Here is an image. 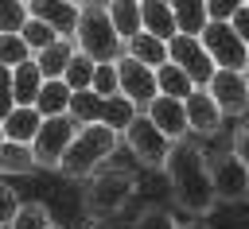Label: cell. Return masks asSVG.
I'll return each mask as SVG.
<instances>
[{"mask_svg": "<svg viewBox=\"0 0 249 229\" xmlns=\"http://www.w3.org/2000/svg\"><path fill=\"white\" fill-rule=\"evenodd\" d=\"M187 124L198 136H210V132L222 128V109H218V101H214V93L206 85H195L187 93Z\"/></svg>", "mask_w": 249, "mask_h": 229, "instance_id": "4fadbf2b", "label": "cell"}, {"mask_svg": "<svg viewBox=\"0 0 249 229\" xmlns=\"http://www.w3.org/2000/svg\"><path fill=\"white\" fill-rule=\"evenodd\" d=\"M51 225L54 221H51V210L43 202H19L16 217L8 221V229H51Z\"/></svg>", "mask_w": 249, "mask_h": 229, "instance_id": "d4e9b609", "label": "cell"}, {"mask_svg": "<svg viewBox=\"0 0 249 229\" xmlns=\"http://www.w3.org/2000/svg\"><path fill=\"white\" fill-rule=\"evenodd\" d=\"M121 140H124V132H117V128H109V124H82L78 136L70 140L58 171L70 175V179H86V175H93V167H101V163L117 151Z\"/></svg>", "mask_w": 249, "mask_h": 229, "instance_id": "7a4b0ae2", "label": "cell"}, {"mask_svg": "<svg viewBox=\"0 0 249 229\" xmlns=\"http://www.w3.org/2000/svg\"><path fill=\"white\" fill-rule=\"evenodd\" d=\"M27 19V0H0V31H23Z\"/></svg>", "mask_w": 249, "mask_h": 229, "instance_id": "f1b7e54d", "label": "cell"}, {"mask_svg": "<svg viewBox=\"0 0 249 229\" xmlns=\"http://www.w3.org/2000/svg\"><path fill=\"white\" fill-rule=\"evenodd\" d=\"M74 54H78V43H74V35H62V39H54L47 50H39V54H35V62H39L43 78H62Z\"/></svg>", "mask_w": 249, "mask_h": 229, "instance_id": "2e32d148", "label": "cell"}, {"mask_svg": "<svg viewBox=\"0 0 249 229\" xmlns=\"http://www.w3.org/2000/svg\"><path fill=\"white\" fill-rule=\"evenodd\" d=\"M230 23H233V31H237V35L249 43V4H241V8L230 16Z\"/></svg>", "mask_w": 249, "mask_h": 229, "instance_id": "d590c367", "label": "cell"}, {"mask_svg": "<svg viewBox=\"0 0 249 229\" xmlns=\"http://www.w3.org/2000/svg\"><path fill=\"white\" fill-rule=\"evenodd\" d=\"M136 229H179V225H175V217L167 210H144L136 217Z\"/></svg>", "mask_w": 249, "mask_h": 229, "instance_id": "1f68e13d", "label": "cell"}, {"mask_svg": "<svg viewBox=\"0 0 249 229\" xmlns=\"http://www.w3.org/2000/svg\"><path fill=\"white\" fill-rule=\"evenodd\" d=\"M156 82H160V93H171V97H187L195 89V82L187 78V70L179 62H163L156 70Z\"/></svg>", "mask_w": 249, "mask_h": 229, "instance_id": "cb8c5ba5", "label": "cell"}, {"mask_svg": "<svg viewBox=\"0 0 249 229\" xmlns=\"http://www.w3.org/2000/svg\"><path fill=\"white\" fill-rule=\"evenodd\" d=\"M128 54H132V58H140V62H148L152 70H160L163 62H171L167 39H160V35H152V31L132 35V39H128Z\"/></svg>", "mask_w": 249, "mask_h": 229, "instance_id": "ac0fdd59", "label": "cell"}, {"mask_svg": "<svg viewBox=\"0 0 249 229\" xmlns=\"http://www.w3.org/2000/svg\"><path fill=\"white\" fill-rule=\"evenodd\" d=\"M12 82H16V105H35V97H39V89H43L47 78H43L39 62L27 58V62H19L12 70Z\"/></svg>", "mask_w": 249, "mask_h": 229, "instance_id": "ffe728a7", "label": "cell"}, {"mask_svg": "<svg viewBox=\"0 0 249 229\" xmlns=\"http://www.w3.org/2000/svg\"><path fill=\"white\" fill-rule=\"evenodd\" d=\"M16 109V82H12V66H0V120Z\"/></svg>", "mask_w": 249, "mask_h": 229, "instance_id": "4dcf8cb0", "label": "cell"}, {"mask_svg": "<svg viewBox=\"0 0 249 229\" xmlns=\"http://www.w3.org/2000/svg\"><path fill=\"white\" fill-rule=\"evenodd\" d=\"M70 97H74V89L62 78H47L43 89H39V97H35V109L43 116H58V113H70Z\"/></svg>", "mask_w": 249, "mask_h": 229, "instance_id": "44dd1931", "label": "cell"}, {"mask_svg": "<svg viewBox=\"0 0 249 229\" xmlns=\"http://www.w3.org/2000/svg\"><path fill=\"white\" fill-rule=\"evenodd\" d=\"M27 58H35V50L23 43V35L19 31H0V66H12L16 70Z\"/></svg>", "mask_w": 249, "mask_h": 229, "instance_id": "4316f807", "label": "cell"}, {"mask_svg": "<svg viewBox=\"0 0 249 229\" xmlns=\"http://www.w3.org/2000/svg\"><path fill=\"white\" fill-rule=\"evenodd\" d=\"M39 167L31 144H19V140H4L0 144V175H31Z\"/></svg>", "mask_w": 249, "mask_h": 229, "instance_id": "d6986e66", "label": "cell"}, {"mask_svg": "<svg viewBox=\"0 0 249 229\" xmlns=\"http://www.w3.org/2000/svg\"><path fill=\"white\" fill-rule=\"evenodd\" d=\"M245 4H249V0H245Z\"/></svg>", "mask_w": 249, "mask_h": 229, "instance_id": "b9f144b4", "label": "cell"}, {"mask_svg": "<svg viewBox=\"0 0 249 229\" xmlns=\"http://www.w3.org/2000/svg\"><path fill=\"white\" fill-rule=\"evenodd\" d=\"M19 35H23V43H27V47H31L35 54H39V50H47V47H51L54 39H62V35H58V31H54L51 23H43V19H35V16H31V19L23 23V31H19Z\"/></svg>", "mask_w": 249, "mask_h": 229, "instance_id": "83f0119b", "label": "cell"}, {"mask_svg": "<svg viewBox=\"0 0 249 229\" xmlns=\"http://www.w3.org/2000/svg\"><path fill=\"white\" fill-rule=\"evenodd\" d=\"M241 4L245 0H206V12H210V19H230Z\"/></svg>", "mask_w": 249, "mask_h": 229, "instance_id": "836d02e7", "label": "cell"}, {"mask_svg": "<svg viewBox=\"0 0 249 229\" xmlns=\"http://www.w3.org/2000/svg\"><path fill=\"white\" fill-rule=\"evenodd\" d=\"M74 43L93 62H117L121 54H128V39H121V31L113 27L109 12L105 8H93V4L82 8V19L74 27Z\"/></svg>", "mask_w": 249, "mask_h": 229, "instance_id": "3957f363", "label": "cell"}, {"mask_svg": "<svg viewBox=\"0 0 249 229\" xmlns=\"http://www.w3.org/2000/svg\"><path fill=\"white\" fill-rule=\"evenodd\" d=\"M16 210H19V198H16V190L0 182V225H8V221L16 217Z\"/></svg>", "mask_w": 249, "mask_h": 229, "instance_id": "d6a6232c", "label": "cell"}, {"mask_svg": "<svg viewBox=\"0 0 249 229\" xmlns=\"http://www.w3.org/2000/svg\"><path fill=\"white\" fill-rule=\"evenodd\" d=\"M210 93H214V101H218V109L222 113H245L249 109V74L245 70H214V78H210V85H206Z\"/></svg>", "mask_w": 249, "mask_h": 229, "instance_id": "9c48e42d", "label": "cell"}, {"mask_svg": "<svg viewBox=\"0 0 249 229\" xmlns=\"http://www.w3.org/2000/svg\"><path fill=\"white\" fill-rule=\"evenodd\" d=\"M51 229H62V225H51Z\"/></svg>", "mask_w": 249, "mask_h": 229, "instance_id": "60d3db41", "label": "cell"}, {"mask_svg": "<svg viewBox=\"0 0 249 229\" xmlns=\"http://www.w3.org/2000/svg\"><path fill=\"white\" fill-rule=\"evenodd\" d=\"M183 229H206V225H202V221H191V225H183Z\"/></svg>", "mask_w": 249, "mask_h": 229, "instance_id": "8d00e7d4", "label": "cell"}, {"mask_svg": "<svg viewBox=\"0 0 249 229\" xmlns=\"http://www.w3.org/2000/svg\"><path fill=\"white\" fill-rule=\"evenodd\" d=\"M140 19H144V31H152L160 39H175L179 35L171 0H140Z\"/></svg>", "mask_w": 249, "mask_h": 229, "instance_id": "9a60e30c", "label": "cell"}, {"mask_svg": "<svg viewBox=\"0 0 249 229\" xmlns=\"http://www.w3.org/2000/svg\"><path fill=\"white\" fill-rule=\"evenodd\" d=\"M144 113L156 120V128L167 136V140H179L191 124H187V97H171V93H156L148 105H144Z\"/></svg>", "mask_w": 249, "mask_h": 229, "instance_id": "7c38bea8", "label": "cell"}, {"mask_svg": "<svg viewBox=\"0 0 249 229\" xmlns=\"http://www.w3.org/2000/svg\"><path fill=\"white\" fill-rule=\"evenodd\" d=\"M233 155L249 167V124H241V128L233 132Z\"/></svg>", "mask_w": 249, "mask_h": 229, "instance_id": "e575fe53", "label": "cell"}, {"mask_svg": "<svg viewBox=\"0 0 249 229\" xmlns=\"http://www.w3.org/2000/svg\"><path fill=\"white\" fill-rule=\"evenodd\" d=\"M78 128H82V124H78L70 113L43 116V124H39V132H35V140H31V151H35L39 167H54V171H58V163H62L70 140L78 136Z\"/></svg>", "mask_w": 249, "mask_h": 229, "instance_id": "277c9868", "label": "cell"}, {"mask_svg": "<svg viewBox=\"0 0 249 229\" xmlns=\"http://www.w3.org/2000/svg\"><path fill=\"white\" fill-rule=\"evenodd\" d=\"M27 12L43 23H51L58 35H74L78 19H82V8L70 4V0H27Z\"/></svg>", "mask_w": 249, "mask_h": 229, "instance_id": "5bb4252c", "label": "cell"}, {"mask_svg": "<svg viewBox=\"0 0 249 229\" xmlns=\"http://www.w3.org/2000/svg\"><path fill=\"white\" fill-rule=\"evenodd\" d=\"M167 179H171V190H175V202L191 213H210L214 202H218V190H214V175H210V163H206V151L195 147V144H171L167 151V163H163Z\"/></svg>", "mask_w": 249, "mask_h": 229, "instance_id": "6da1fadb", "label": "cell"}, {"mask_svg": "<svg viewBox=\"0 0 249 229\" xmlns=\"http://www.w3.org/2000/svg\"><path fill=\"white\" fill-rule=\"evenodd\" d=\"M124 144H128V151L144 163V167H163L167 163V151H171V140L156 128V120L144 113H136V120L124 128Z\"/></svg>", "mask_w": 249, "mask_h": 229, "instance_id": "8992f818", "label": "cell"}, {"mask_svg": "<svg viewBox=\"0 0 249 229\" xmlns=\"http://www.w3.org/2000/svg\"><path fill=\"white\" fill-rule=\"evenodd\" d=\"M167 50H171V62H179L195 85H210V78H214L218 62L210 58V50L202 47V39H198V35H183V31H179L175 39H167Z\"/></svg>", "mask_w": 249, "mask_h": 229, "instance_id": "52a82bcc", "label": "cell"}, {"mask_svg": "<svg viewBox=\"0 0 249 229\" xmlns=\"http://www.w3.org/2000/svg\"><path fill=\"white\" fill-rule=\"evenodd\" d=\"M245 74H249V58H245Z\"/></svg>", "mask_w": 249, "mask_h": 229, "instance_id": "ab89813d", "label": "cell"}, {"mask_svg": "<svg viewBox=\"0 0 249 229\" xmlns=\"http://www.w3.org/2000/svg\"><path fill=\"white\" fill-rule=\"evenodd\" d=\"M128 198H132V179H128V175H101V179H93L89 190H86L89 213H117Z\"/></svg>", "mask_w": 249, "mask_h": 229, "instance_id": "8fae6325", "label": "cell"}, {"mask_svg": "<svg viewBox=\"0 0 249 229\" xmlns=\"http://www.w3.org/2000/svg\"><path fill=\"white\" fill-rule=\"evenodd\" d=\"M171 12H175V23L183 35H202V27L210 23L206 0H171Z\"/></svg>", "mask_w": 249, "mask_h": 229, "instance_id": "603a6c76", "label": "cell"}, {"mask_svg": "<svg viewBox=\"0 0 249 229\" xmlns=\"http://www.w3.org/2000/svg\"><path fill=\"white\" fill-rule=\"evenodd\" d=\"M70 4H78V8H82V4H86V0H70Z\"/></svg>", "mask_w": 249, "mask_h": 229, "instance_id": "f35d334b", "label": "cell"}, {"mask_svg": "<svg viewBox=\"0 0 249 229\" xmlns=\"http://www.w3.org/2000/svg\"><path fill=\"white\" fill-rule=\"evenodd\" d=\"M202 47L210 50V58L222 66V70H245V58H249V43L233 31L230 19H210L202 27Z\"/></svg>", "mask_w": 249, "mask_h": 229, "instance_id": "5b68a950", "label": "cell"}, {"mask_svg": "<svg viewBox=\"0 0 249 229\" xmlns=\"http://www.w3.org/2000/svg\"><path fill=\"white\" fill-rule=\"evenodd\" d=\"M109 19L113 27L121 31V39H132L144 31V19H140V0H109Z\"/></svg>", "mask_w": 249, "mask_h": 229, "instance_id": "7402d4cb", "label": "cell"}, {"mask_svg": "<svg viewBox=\"0 0 249 229\" xmlns=\"http://www.w3.org/2000/svg\"><path fill=\"white\" fill-rule=\"evenodd\" d=\"M93 93H101V97H113V93H121V74H117V62H97V74H93V85H89Z\"/></svg>", "mask_w": 249, "mask_h": 229, "instance_id": "f546056e", "label": "cell"}, {"mask_svg": "<svg viewBox=\"0 0 249 229\" xmlns=\"http://www.w3.org/2000/svg\"><path fill=\"white\" fill-rule=\"evenodd\" d=\"M93 74H97V62H93L89 54H82V50H78V54L70 58V66H66L62 82L78 93V89H89V85H93Z\"/></svg>", "mask_w": 249, "mask_h": 229, "instance_id": "484cf974", "label": "cell"}, {"mask_svg": "<svg viewBox=\"0 0 249 229\" xmlns=\"http://www.w3.org/2000/svg\"><path fill=\"white\" fill-rule=\"evenodd\" d=\"M117 74H121V93L136 105H148L156 93H160V82H156V70L132 54H121L117 58Z\"/></svg>", "mask_w": 249, "mask_h": 229, "instance_id": "ba28073f", "label": "cell"}, {"mask_svg": "<svg viewBox=\"0 0 249 229\" xmlns=\"http://www.w3.org/2000/svg\"><path fill=\"white\" fill-rule=\"evenodd\" d=\"M210 175H214V190L218 198H249V167L233 155V151H218L214 163H210Z\"/></svg>", "mask_w": 249, "mask_h": 229, "instance_id": "30bf717a", "label": "cell"}, {"mask_svg": "<svg viewBox=\"0 0 249 229\" xmlns=\"http://www.w3.org/2000/svg\"><path fill=\"white\" fill-rule=\"evenodd\" d=\"M39 124H43V113L35 105H16L4 116V136L8 140H19V144H31L35 132H39Z\"/></svg>", "mask_w": 249, "mask_h": 229, "instance_id": "e0dca14e", "label": "cell"}, {"mask_svg": "<svg viewBox=\"0 0 249 229\" xmlns=\"http://www.w3.org/2000/svg\"><path fill=\"white\" fill-rule=\"evenodd\" d=\"M4 140H8V136H4V120H0V144H4Z\"/></svg>", "mask_w": 249, "mask_h": 229, "instance_id": "74e56055", "label": "cell"}]
</instances>
